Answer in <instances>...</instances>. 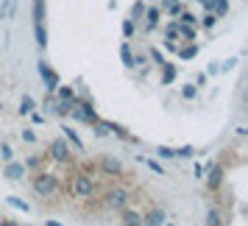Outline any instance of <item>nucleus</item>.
Here are the masks:
<instances>
[{
	"mask_svg": "<svg viewBox=\"0 0 248 226\" xmlns=\"http://www.w3.org/2000/svg\"><path fill=\"white\" fill-rule=\"evenodd\" d=\"M179 34L184 36V39H192V36H195V34H192V28H190V25H179Z\"/></svg>",
	"mask_w": 248,
	"mask_h": 226,
	"instance_id": "nucleus-20",
	"label": "nucleus"
},
{
	"mask_svg": "<svg viewBox=\"0 0 248 226\" xmlns=\"http://www.w3.org/2000/svg\"><path fill=\"white\" fill-rule=\"evenodd\" d=\"M20 112H23V114H31V112H34V98H31V95H25L23 101H20Z\"/></svg>",
	"mask_w": 248,
	"mask_h": 226,
	"instance_id": "nucleus-14",
	"label": "nucleus"
},
{
	"mask_svg": "<svg viewBox=\"0 0 248 226\" xmlns=\"http://www.w3.org/2000/svg\"><path fill=\"white\" fill-rule=\"evenodd\" d=\"M128 190L125 187H114V190H109L106 193V207L109 210H117V212H123L125 207H128Z\"/></svg>",
	"mask_w": 248,
	"mask_h": 226,
	"instance_id": "nucleus-3",
	"label": "nucleus"
},
{
	"mask_svg": "<svg viewBox=\"0 0 248 226\" xmlns=\"http://www.w3.org/2000/svg\"><path fill=\"white\" fill-rule=\"evenodd\" d=\"M156 154H159L162 159H173V157H176V151H173V148H168V145H159Z\"/></svg>",
	"mask_w": 248,
	"mask_h": 226,
	"instance_id": "nucleus-17",
	"label": "nucleus"
},
{
	"mask_svg": "<svg viewBox=\"0 0 248 226\" xmlns=\"http://www.w3.org/2000/svg\"><path fill=\"white\" fill-rule=\"evenodd\" d=\"M62 131H64V137H67L70 143H73V145L78 148V151H84V145H81V140H78V134H76V131H73V129H70V126H62Z\"/></svg>",
	"mask_w": 248,
	"mask_h": 226,
	"instance_id": "nucleus-13",
	"label": "nucleus"
},
{
	"mask_svg": "<svg viewBox=\"0 0 248 226\" xmlns=\"http://www.w3.org/2000/svg\"><path fill=\"white\" fill-rule=\"evenodd\" d=\"M92 193H95V181H92L90 173H76V176L70 179V195H73V198L87 201V198H92Z\"/></svg>",
	"mask_w": 248,
	"mask_h": 226,
	"instance_id": "nucleus-1",
	"label": "nucleus"
},
{
	"mask_svg": "<svg viewBox=\"0 0 248 226\" xmlns=\"http://www.w3.org/2000/svg\"><path fill=\"white\" fill-rule=\"evenodd\" d=\"M39 73H42V79H45L47 90L56 92V90H59V76H56V73H53L50 67H47V62H39Z\"/></svg>",
	"mask_w": 248,
	"mask_h": 226,
	"instance_id": "nucleus-7",
	"label": "nucleus"
},
{
	"mask_svg": "<svg viewBox=\"0 0 248 226\" xmlns=\"http://www.w3.org/2000/svg\"><path fill=\"white\" fill-rule=\"evenodd\" d=\"M148 168L154 170V173H159V176H162V173H165V170H162V165H159V162H148Z\"/></svg>",
	"mask_w": 248,
	"mask_h": 226,
	"instance_id": "nucleus-23",
	"label": "nucleus"
},
{
	"mask_svg": "<svg viewBox=\"0 0 248 226\" xmlns=\"http://www.w3.org/2000/svg\"><path fill=\"white\" fill-rule=\"evenodd\" d=\"M70 112L76 114V117H78V120H84V123H90V126H95L98 123V114H95V109H92V103H73V109H70Z\"/></svg>",
	"mask_w": 248,
	"mask_h": 226,
	"instance_id": "nucleus-4",
	"label": "nucleus"
},
{
	"mask_svg": "<svg viewBox=\"0 0 248 226\" xmlns=\"http://www.w3.org/2000/svg\"><path fill=\"white\" fill-rule=\"evenodd\" d=\"M156 20H159V12H148V25H151V28L156 25Z\"/></svg>",
	"mask_w": 248,
	"mask_h": 226,
	"instance_id": "nucleus-22",
	"label": "nucleus"
},
{
	"mask_svg": "<svg viewBox=\"0 0 248 226\" xmlns=\"http://www.w3.org/2000/svg\"><path fill=\"white\" fill-rule=\"evenodd\" d=\"M47 226H62V224H56V221H47Z\"/></svg>",
	"mask_w": 248,
	"mask_h": 226,
	"instance_id": "nucleus-26",
	"label": "nucleus"
},
{
	"mask_svg": "<svg viewBox=\"0 0 248 226\" xmlns=\"http://www.w3.org/2000/svg\"><path fill=\"white\" fill-rule=\"evenodd\" d=\"M212 173H209V179H206V187L209 190H217L220 187V181H223V165H212Z\"/></svg>",
	"mask_w": 248,
	"mask_h": 226,
	"instance_id": "nucleus-8",
	"label": "nucleus"
},
{
	"mask_svg": "<svg viewBox=\"0 0 248 226\" xmlns=\"http://www.w3.org/2000/svg\"><path fill=\"white\" fill-rule=\"evenodd\" d=\"M123 226H142V215L125 207V210H123Z\"/></svg>",
	"mask_w": 248,
	"mask_h": 226,
	"instance_id": "nucleus-12",
	"label": "nucleus"
},
{
	"mask_svg": "<svg viewBox=\"0 0 248 226\" xmlns=\"http://www.w3.org/2000/svg\"><path fill=\"white\" fill-rule=\"evenodd\" d=\"M31 187L39 198H53L59 193V179L53 173H36L34 179H31Z\"/></svg>",
	"mask_w": 248,
	"mask_h": 226,
	"instance_id": "nucleus-2",
	"label": "nucleus"
},
{
	"mask_svg": "<svg viewBox=\"0 0 248 226\" xmlns=\"http://www.w3.org/2000/svg\"><path fill=\"white\" fill-rule=\"evenodd\" d=\"M120 53H123L125 65H134V59H131V50H128V45H123V50H120Z\"/></svg>",
	"mask_w": 248,
	"mask_h": 226,
	"instance_id": "nucleus-21",
	"label": "nucleus"
},
{
	"mask_svg": "<svg viewBox=\"0 0 248 226\" xmlns=\"http://www.w3.org/2000/svg\"><path fill=\"white\" fill-rule=\"evenodd\" d=\"M3 226H17V224H12V221H9V224H3Z\"/></svg>",
	"mask_w": 248,
	"mask_h": 226,
	"instance_id": "nucleus-28",
	"label": "nucleus"
},
{
	"mask_svg": "<svg viewBox=\"0 0 248 226\" xmlns=\"http://www.w3.org/2000/svg\"><path fill=\"white\" fill-rule=\"evenodd\" d=\"M101 170L106 173V176H120V173H123V165H120V159H114V157H103L101 159Z\"/></svg>",
	"mask_w": 248,
	"mask_h": 226,
	"instance_id": "nucleus-6",
	"label": "nucleus"
},
{
	"mask_svg": "<svg viewBox=\"0 0 248 226\" xmlns=\"http://www.w3.org/2000/svg\"><path fill=\"white\" fill-rule=\"evenodd\" d=\"M181 92H184V98H195V87H184Z\"/></svg>",
	"mask_w": 248,
	"mask_h": 226,
	"instance_id": "nucleus-24",
	"label": "nucleus"
},
{
	"mask_svg": "<svg viewBox=\"0 0 248 226\" xmlns=\"http://www.w3.org/2000/svg\"><path fill=\"white\" fill-rule=\"evenodd\" d=\"M142 226H165V212H162V210H151V212L142 218Z\"/></svg>",
	"mask_w": 248,
	"mask_h": 226,
	"instance_id": "nucleus-10",
	"label": "nucleus"
},
{
	"mask_svg": "<svg viewBox=\"0 0 248 226\" xmlns=\"http://www.w3.org/2000/svg\"><path fill=\"white\" fill-rule=\"evenodd\" d=\"M201 3H206V6H209V9H212V0H201Z\"/></svg>",
	"mask_w": 248,
	"mask_h": 226,
	"instance_id": "nucleus-27",
	"label": "nucleus"
},
{
	"mask_svg": "<svg viewBox=\"0 0 248 226\" xmlns=\"http://www.w3.org/2000/svg\"><path fill=\"white\" fill-rule=\"evenodd\" d=\"M47 151H50V157L56 159V162H70V145H67V140H53V143L47 145Z\"/></svg>",
	"mask_w": 248,
	"mask_h": 226,
	"instance_id": "nucleus-5",
	"label": "nucleus"
},
{
	"mask_svg": "<svg viewBox=\"0 0 248 226\" xmlns=\"http://www.w3.org/2000/svg\"><path fill=\"white\" fill-rule=\"evenodd\" d=\"M0 154H3V159H6V162H12V145H9V143H3V145H0Z\"/></svg>",
	"mask_w": 248,
	"mask_h": 226,
	"instance_id": "nucleus-18",
	"label": "nucleus"
},
{
	"mask_svg": "<svg viewBox=\"0 0 248 226\" xmlns=\"http://www.w3.org/2000/svg\"><path fill=\"white\" fill-rule=\"evenodd\" d=\"M6 201L12 204V207H17V210H23V212H28V210H31V207H28V204H25V201H20V198H17V195H9V198H6Z\"/></svg>",
	"mask_w": 248,
	"mask_h": 226,
	"instance_id": "nucleus-16",
	"label": "nucleus"
},
{
	"mask_svg": "<svg viewBox=\"0 0 248 226\" xmlns=\"http://www.w3.org/2000/svg\"><path fill=\"white\" fill-rule=\"evenodd\" d=\"M23 140L25 143H34V131H23Z\"/></svg>",
	"mask_w": 248,
	"mask_h": 226,
	"instance_id": "nucleus-25",
	"label": "nucleus"
},
{
	"mask_svg": "<svg viewBox=\"0 0 248 226\" xmlns=\"http://www.w3.org/2000/svg\"><path fill=\"white\" fill-rule=\"evenodd\" d=\"M203 226H223V215H220V210H217V207H209V210H206Z\"/></svg>",
	"mask_w": 248,
	"mask_h": 226,
	"instance_id": "nucleus-11",
	"label": "nucleus"
},
{
	"mask_svg": "<svg viewBox=\"0 0 248 226\" xmlns=\"http://www.w3.org/2000/svg\"><path fill=\"white\" fill-rule=\"evenodd\" d=\"M0 226H3V221H0Z\"/></svg>",
	"mask_w": 248,
	"mask_h": 226,
	"instance_id": "nucleus-29",
	"label": "nucleus"
},
{
	"mask_svg": "<svg viewBox=\"0 0 248 226\" xmlns=\"http://www.w3.org/2000/svg\"><path fill=\"white\" fill-rule=\"evenodd\" d=\"M162 67H165V73H162V81H165V84H170V81L176 79V70H173V65H162Z\"/></svg>",
	"mask_w": 248,
	"mask_h": 226,
	"instance_id": "nucleus-15",
	"label": "nucleus"
},
{
	"mask_svg": "<svg viewBox=\"0 0 248 226\" xmlns=\"http://www.w3.org/2000/svg\"><path fill=\"white\" fill-rule=\"evenodd\" d=\"M3 176H6V179H23L25 176V165H17V162H9V165H6V168H3Z\"/></svg>",
	"mask_w": 248,
	"mask_h": 226,
	"instance_id": "nucleus-9",
	"label": "nucleus"
},
{
	"mask_svg": "<svg viewBox=\"0 0 248 226\" xmlns=\"http://www.w3.org/2000/svg\"><path fill=\"white\" fill-rule=\"evenodd\" d=\"M195 53H198V48H195V45H190V48H184V50H181V59H192Z\"/></svg>",
	"mask_w": 248,
	"mask_h": 226,
	"instance_id": "nucleus-19",
	"label": "nucleus"
}]
</instances>
